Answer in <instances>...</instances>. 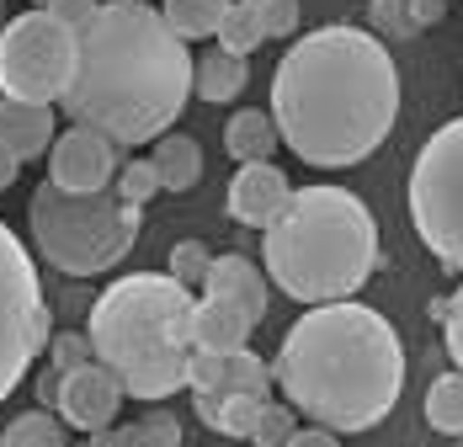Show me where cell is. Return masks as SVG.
<instances>
[{"label":"cell","instance_id":"obj_1","mask_svg":"<svg viewBox=\"0 0 463 447\" xmlns=\"http://www.w3.org/2000/svg\"><path fill=\"white\" fill-rule=\"evenodd\" d=\"M272 118L304 166H363L383 149L400 118V70L389 43L346 22L293 38L272 75Z\"/></svg>","mask_w":463,"mask_h":447},{"label":"cell","instance_id":"obj_2","mask_svg":"<svg viewBox=\"0 0 463 447\" xmlns=\"http://www.w3.org/2000/svg\"><path fill=\"white\" fill-rule=\"evenodd\" d=\"M75 81L64 90L59 112L91 123L123 149L155 144L192 101L197 59L186 38L165 22L149 0H101L91 22L75 27Z\"/></svg>","mask_w":463,"mask_h":447},{"label":"cell","instance_id":"obj_3","mask_svg":"<svg viewBox=\"0 0 463 447\" xmlns=\"http://www.w3.org/2000/svg\"><path fill=\"white\" fill-rule=\"evenodd\" d=\"M282 400L341 437L373 432L405 395V341L389 314L357 299L315 304L272 357Z\"/></svg>","mask_w":463,"mask_h":447},{"label":"cell","instance_id":"obj_4","mask_svg":"<svg viewBox=\"0 0 463 447\" xmlns=\"http://www.w3.org/2000/svg\"><path fill=\"white\" fill-rule=\"evenodd\" d=\"M192 314L197 293L171 271H128L107 282L91 304V347L123 378V395L144 404L192 389Z\"/></svg>","mask_w":463,"mask_h":447},{"label":"cell","instance_id":"obj_5","mask_svg":"<svg viewBox=\"0 0 463 447\" xmlns=\"http://www.w3.org/2000/svg\"><path fill=\"white\" fill-rule=\"evenodd\" d=\"M261 234L267 277L304 309L357 299L378 271V224L346 186H293L288 208Z\"/></svg>","mask_w":463,"mask_h":447},{"label":"cell","instance_id":"obj_6","mask_svg":"<svg viewBox=\"0 0 463 447\" xmlns=\"http://www.w3.org/2000/svg\"><path fill=\"white\" fill-rule=\"evenodd\" d=\"M27 229H33L38 256L53 271L101 277L139 245L144 208L123 203L118 186H107V192H64V186L43 181L33 192V203H27Z\"/></svg>","mask_w":463,"mask_h":447},{"label":"cell","instance_id":"obj_7","mask_svg":"<svg viewBox=\"0 0 463 447\" xmlns=\"http://www.w3.org/2000/svg\"><path fill=\"white\" fill-rule=\"evenodd\" d=\"M405 203L420 245L448 271H463V118L442 123L416 149Z\"/></svg>","mask_w":463,"mask_h":447},{"label":"cell","instance_id":"obj_8","mask_svg":"<svg viewBox=\"0 0 463 447\" xmlns=\"http://www.w3.org/2000/svg\"><path fill=\"white\" fill-rule=\"evenodd\" d=\"M48 325L53 319H48V299L38 282V262L16 240V229L0 219V404L22 389L33 362L48 352L53 341Z\"/></svg>","mask_w":463,"mask_h":447},{"label":"cell","instance_id":"obj_9","mask_svg":"<svg viewBox=\"0 0 463 447\" xmlns=\"http://www.w3.org/2000/svg\"><path fill=\"white\" fill-rule=\"evenodd\" d=\"M75 53L80 38L70 22H59L48 5H33L0 27V96L22 101H64L75 81Z\"/></svg>","mask_w":463,"mask_h":447},{"label":"cell","instance_id":"obj_10","mask_svg":"<svg viewBox=\"0 0 463 447\" xmlns=\"http://www.w3.org/2000/svg\"><path fill=\"white\" fill-rule=\"evenodd\" d=\"M123 171V144L91 123H70L48 149V181L64 192H107Z\"/></svg>","mask_w":463,"mask_h":447},{"label":"cell","instance_id":"obj_11","mask_svg":"<svg viewBox=\"0 0 463 447\" xmlns=\"http://www.w3.org/2000/svg\"><path fill=\"white\" fill-rule=\"evenodd\" d=\"M123 400H128V395H123V378H118L101 357H91V362H80V367L64 373L59 415H64V426H75L80 437H91V432H107V426L118 421Z\"/></svg>","mask_w":463,"mask_h":447},{"label":"cell","instance_id":"obj_12","mask_svg":"<svg viewBox=\"0 0 463 447\" xmlns=\"http://www.w3.org/2000/svg\"><path fill=\"white\" fill-rule=\"evenodd\" d=\"M288 197H293V181L282 176V166H272V160H240L224 208L245 229H267L288 208Z\"/></svg>","mask_w":463,"mask_h":447},{"label":"cell","instance_id":"obj_13","mask_svg":"<svg viewBox=\"0 0 463 447\" xmlns=\"http://www.w3.org/2000/svg\"><path fill=\"white\" fill-rule=\"evenodd\" d=\"M272 362H261L250 347L240 352H192V395H267L272 400Z\"/></svg>","mask_w":463,"mask_h":447},{"label":"cell","instance_id":"obj_14","mask_svg":"<svg viewBox=\"0 0 463 447\" xmlns=\"http://www.w3.org/2000/svg\"><path fill=\"white\" fill-rule=\"evenodd\" d=\"M267 282H272V277L256 267L250 256H213L203 293H213V299H230L234 309H245L256 325H261V319H267V304H272Z\"/></svg>","mask_w":463,"mask_h":447},{"label":"cell","instance_id":"obj_15","mask_svg":"<svg viewBox=\"0 0 463 447\" xmlns=\"http://www.w3.org/2000/svg\"><path fill=\"white\" fill-rule=\"evenodd\" d=\"M53 101H22V96H0V138L22 155V160H38L53 149Z\"/></svg>","mask_w":463,"mask_h":447},{"label":"cell","instance_id":"obj_16","mask_svg":"<svg viewBox=\"0 0 463 447\" xmlns=\"http://www.w3.org/2000/svg\"><path fill=\"white\" fill-rule=\"evenodd\" d=\"M250 330H256V319L234 309L230 299H213V293L197 299V314H192L197 352H240V347H250Z\"/></svg>","mask_w":463,"mask_h":447},{"label":"cell","instance_id":"obj_17","mask_svg":"<svg viewBox=\"0 0 463 447\" xmlns=\"http://www.w3.org/2000/svg\"><path fill=\"white\" fill-rule=\"evenodd\" d=\"M197 404V421L219 437H234V442H250L256 426H261V410H267V395H192Z\"/></svg>","mask_w":463,"mask_h":447},{"label":"cell","instance_id":"obj_18","mask_svg":"<svg viewBox=\"0 0 463 447\" xmlns=\"http://www.w3.org/2000/svg\"><path fill=\"white\" fill-rule=\"evenodd\" d=\"M250 81L245 70V53H230V48H208L197 59V75H192V96L208 101V107H224V101H240V90Z\"/></svg>","mask_w":463,"mask_h":447},{"label":"cell","instance_id":"obj_19","mask_svg":"<svg viewBox=\"0 0 463 447\" xmlns=\"http://www.w3.org/2000/svg\"><path fill=\"white\" fill-rule=\"evenodd\" d=\"M278 118H272V107L261 112V107H240L230 112V123H224V149H230L234 160H272L278 155Z\"/></svg>","mask_w":463,"mask_h":447},{"label":"cell","instance_id":"obj_20","mask_svg":"<svg viewBox=\"0 0 463 447\" xmlns=\"http://www.w3.org/2000/svg\"><path fill=\"white\" fill-rule=\"evenodd\" d=\"M149 160H155L165 192H192V186L203 181V144H197L192 134H176V128L160 134L155 149H149Z\"/></svg>","mask_w":463,"mask_h":447},{"label":"cell","instance_id":"obj_21","mask_svg":"<svg viewBox=\"0 0 463 447\" xmlns=\"http://www.w3.org/2000/svg\"><path fill=\"white\" fill-rule=\"evenodd\" d=\"M230 5L234 0H165L160 11H165V22L182 33L186 43H197V38H219Z\"/></svg>","mask_w":463,"mask_h":447},{"label":"cell","instance_id":"obj_22","mask_svg":"<svg viewBox=\"0 0 463 447\" xmlns=\"http://www.w3.org/2000/svg\"><path fill=\"white\" fill-rule=\"evenodd\" d=\"M426 426L442 437H463V367L431 378L426 389Z\"/></svg>","mask_w":463,"mask_h":447},{"label":"cell","instance_id":"obj_23","mask_svg":"<svg viewBox=\"0 0 463 447\" xmlns=\"http://www.w3.org/2000/svg\"><path fill=\"white\" fill-rule=\"evenodd\" d=\"M0 447H70V437H64V415L48 410V404H38V410L16 415V421L0 432Z\"/></svg>","mask_w":463,"mask_h":447},{"label":"cell","instance_id":"obj_24","mask_svg":"<svg viewBox=\"0 0 463 447\" xmlns=\"http://www.w3.org/2000/svg\"><path fill=\"white\" fill-rule=\"evenodd\" d=\"M267 43V22L245 5V0H234L230 16H224V27H219V48H230V53H256V48Z\"/></svg>","mask_w":463,"mask_h":447},{"label":"cell","instance_id":"obj_25","mask_svg":"<svg viewBox=\"0 0 463 447\" xmlns=\"http://www.w3.org/2000/svg\"><path fill=\"white\" fill-rule=\"evenodd\" d=\"M368 27L389 43H411L420 38L416 16H411V0H368Z\"/></svg>","mask_w":463,"mask_h":447},{"label":"cell","instance_id":"obj_26","mask_svg":"<svg viewBox=\"0 0 463 447\" xmlns=\"http://www.w3.org/2000/svg\"><path fill=\"white\" fill-rule=\"evenodd\" d=\"M112 186H118V197H123V203H149V197H160V192H165V186H160V171H155V160H149V155H144V160H123V171H118V181H112Z\"/></svg>","mask_w":463,"mask_h":447},{"label":"cell","instance_id":"obj_27","mask_svg":"<svg viewBox=\"0 0 463 447\" xmlns=\"http://www.w3.org/2000/svg\"><path fill=\"white\" fill-rule=\"evenodd\" d=\"M208 267H213V256H208V245L203 240H182V245H171V277L186 282L192 293H203V282H208Z\"/></svg>","mask_w":463,"mask_h":447},{"label":"cell","instance_id":"obj_28","mask_svg":"<svg viewBox=\"0 0 463 447\" xmlns=\"http://www.w3.org/2000/svg\"><path fill=\"white\" fill-rule=\"evenodd\" d=\"M293 432H298V410H293L288 400H282V404L267 400L261 426H256V437H250V442H256V447H288V442H293Z\"/></svg>","mask_w":463,"mask_h":447},{"label":"cell","instance_id":"obj_29","mask_svg":"<svg viewBox=\"0 0 463 447\" xmlns=\"http://www.w3.org/2000/svg\"><path fill=\"white\" fill-rule=\"evenodd\" d=\"M96 347H91V330H53V341H48V362L53 367H80V362H91Z\"/></svg>","mask_w":463,"mask_h":447},{"label":"cell","instance_id":"obj_30","mask_svg":"<svg viewBox=\"0 0 463 447\" xmlns=\"http://www.w3.org/2000/svg\"><path fill=\"white\" fill-rule=\"evenodd\" d=\"M134 447H182V421L171 410H149L134 426Z\"/></svg>","mask_w":463,"mask_h":447},{"label":"cell","instance_id":"obj_31","mask_svg":"<svg viewBox=\"0 0 463 447\" xmlns=\"http://www.w3.org/2000/svg\"><path fill=\"white\" fill-rule=\"evenodd\" d=\"M261 22H267V38H293L298 33V0H245Z\"/></svg>","mask_w":463,"mask_h":447},{"label":"cell","instance_id":"obj_32","mask_svg":"<svg viewBox=\"0 0 463 447\" xmlns=\"http://www.w3.org/2000/svg\"><path fill=\"white\" fill-rule=\"evenodd\" d=\"M442 336H448V357H453V367H463V282L453 288V299H448Z\"/></svg>","mask_w":463,"mask_h":447},{"label":"cell","instance_id":"obj_33","mask_svg":"<svg viewBox=\"0 0 463 447\" xmlns=\"http://www.w3.org/2000/svg\"><path fill=\"white\" fill-rule=\"evenodd\" d=\"M96 5H101V0H48V11H53L59 22H70V27L91 22V16H96Z\"/></svg>","mask_w":463,"mask_h":447},{"label":"cell","instance_id":"obj_34","mask_svg":"<svg viewBox=\"0 0 463 447\" xmlns=\"http://www.w3.org/2000/svg\"><path fill=\"white\" fill-rule=\"evenodd\" d=\"M59 395H64V367H38V404H48V410H59Z\"/></svg>","mask_w":463,"mask_h":447},{"label":"cell","instance_id":"obj_35","mask_svg":"<svg viewBox=\"0 0 463 447\" xmlns=\"http://www.w3.org/2000/svg\"><path fill=\"white\" fill-rule=\"evenodd\" d=\"M288 447H341V432H330V426H315V421H309V426L293 432V442Z\"/></svg>","mask_w":463,"mask_h":447},{"label":"cell","instance_id":"obj_36","mask_svg":"<svg viewBox=\"0 0 463 447\" xmlns=\"http://www.w3.org/2000/svg\"><path fill=\"white\" fill-rule=\"evenodd\" d=\"M411 16H416V27H431L448 16V0H411Z\"/></svg>","mask_w":463,"mask_h":447},{"label":"cell","instance_id":"obj_37","mask_svg":"<svg viewBox=\"0 0 463 447\" xmlns=\"http://www.w3.org/2000/svg\"><path fill=\"white\" fill-rule=\"evenodd\" d=\"M22 166H27V160H22V155H16V149H11V144L0 138V192H5L11 181H16V171H22Z\"/></svg>","mask_w":463,"mask_h":447},{"label":"cell","instance_id":"obj_38","mask_svg":"<svg viewBox=\"0 0 463 447\" xmlns=\"http://www.w3.org/2000/svg\"><path fill=\"white\" fill-rule=\"evenodd\" d=\"M5 22H11V16H5V0H0V27H5Z\"/></svg>","mask_w":463,"mask_h":447},{"label":"cell","instance_id":"obj_39","mask_svg":"<svg viewBox=\"0 0 463 447\" xmlns=\"http://www.w3.org/2000/svg\"><path fill=\"white\" fill-rule=\"evenodd\" d=\"M33 5H48V0H33Z\"/></svg>","mask_w":463,"mask_h":447}]
</instances>
